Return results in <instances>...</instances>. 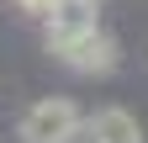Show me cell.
Segmentation results:
<instances>
[{
  "mask_svg": "<svg viewBox=\"0 0 148 143\" xmlns=\"http://www.w3.org/2000/svg\"><path fill=\"white\" fill-rule=\"evenodd\" d=\"M21 143H79L85 138V106L74 96H42L21 111Z\"/></svg>",
  "mask_w": 148,
  "mask_h": 143,
  "instance_id": "cell-1",
  "label": "cell"
},
{
  "mask_svg": "<svg viewBox=\"0 0 148 143\" xmlns=\"http://www.w3.org/2000/svg\"><path fill=\"white\" fill-rule=\"evenodd\" d=\"M64 69H74V74H90V80H106V74H116V58H122V48H116V37H111L106 27H95V32H85V37H74V43H64L58 53H53Z\"/></svg>",
  "mask_w": 148,
  "mask_h": 143,
  "instance_id": "cell-2",
  "label": "cell"
},
{
  "mask_svg": "<svg viewBox=\"0 0 148 143\" xmlns=\"http://www.w3.org/2000/svg\"><path fill=\"white\" fill-rule=\"evenodd\" d=\"M42 21H48V32H42L48 53H58L64 43H74V37H85V32L101 27V0H58Z\"/></svg>",
  "mask_w": 148,
  "mask_h": 143,
  "instance_id": "cell-3",
  "label": "cell"
},
{
  "mask_svg": "<svg viewBox=\"0 0 148 143\" xmlns=\"http://www.w3.org/2000/svg\"><path fill=\"white\" fill-rule=\"evenodd\" d=\"M85 143H143V127L127 106H101L95 117H85Z\"/></svg>",
  "mask_w": 148,
  "mask_h": 143,
  "instance_id": "cell-4",
  "label": "cell"
},
{
  "mask_svg": "<svg viewBox=\"0 0 148 143\" xmlns=\"http://www.w3.org/2000/svg\"><path fill=\"white\" fill-rule=\"evenodd\" d=\"M16 6H21V11H32V16H48L58 0H16Z\"/></svg>",
  "mask_w": 148,
  "mask_h": 143,
  "instance_id": "cell-5",
  "label": "cell"
}]
</instances>
